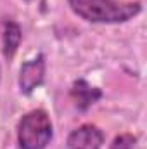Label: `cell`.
<instances>
[{
    "instance_id": "obj_1",
    "label": "cell",
    "mask_w": 147,
    "mask_h": 149,
    "mask_svg": "<svg viewBox=\"0 0 147 149\" xmlns=\"http://www.w3.org/2000/svg\"><path fill=\"white\" fill-rule=\"evenodd\" d=\"M76 16L88 23L118 24L133 19L142 10L140 2L121 0H68Z\"/></svg>"
},
{
    "instance_id": "obj_2",
    "label": "cell",
    "mask_w": 147,
    "mask_h": 149,
    "mask_svg": "<svg viewBox=\"0 0 147 149\" xmlns=\"http://www.w3.org/2000/svg\"><path fill=\"white\" fill-rule=\"evenodd\" d=\"M52 141V123L43 109L26 113L17 125V142L21 149H45Z\"/></svg>"
},
{
    "instance_id": "obj_3",
    "label": "cell",
    "mask_w": 147,
    "mask_h": 149,
    "mask_svg": "<svg viewBox=\"0 0 147 149\" xmlns=\"http://www.w3.org/2000/svg\"><path fill=\"white\" fill-rule=\"evenodd\" d=\"M102 144H104V132L92 123H85L74 128L66 142L68 149H101Z\"/></svg>"
},
{
    "instance_id": "obj_4",
    "label": "cell",
    "mask_w": 147,
    "mask_h": 149,
    "mask_svg": "<svg viewBox=\"0 0 147 149\" xmlns=\"http://www.w3.org/2000/svg\"><path fill=\"white\" fill-rule=\"evenodd\" d=\"M45 78V56L38 54L35 59L24 63L19 71V88L24 95H30L43 83Z\"/></svg>"
},
{
    "instance_id": "obj_5",
    "label": "cell",
    "mask_w": 147,
    "mask_h": 149,
    "mask_svg": "<svg viewBox=\"0 0 147 149\" xmlns=\"http://www.w3.org/2000/svg\"><path fill=\"white\" fill-rule=\"evenodd\" d=\"M71 99H73L74 106L80 109V111H87L92 104H95L101 97H102V92L97 88V87H92L88 85L83 78L76 80L71 87Z\"/></svg>"
},
{
    "instance_id": "obj_6",
    "label": "cell",
    "mask_w": 147,
    "mask_h": 149,
    "mask_svg": "<svg viewBox=\"0 0 147 149\" xmlns=\"http://www.w3.org/2000/svg\"><path fill=\"white\" fill-rule=\"evenodd\" d=\"M23 38V31L21 26L12 21V19H5L3 21V33H2V40H3V56L7 61H10L21 43Z\"/></svg>"
},
{
    "instance_id": "obj_7",
    "label": "cell",
    "mask_w": 147,
    "mask_h": 149,
    "mask_svg": "<svg viewBox=\"0 0 147 149\" xmlns=\"http://www.w3.org/2000/svg\"><path fill=\"white\" fill-rule=\"evenodd\" d=\"M137 144V137L132 135V134H119L112 144H111L109 149H133Z\"/></svg>"
}]
</instances>
